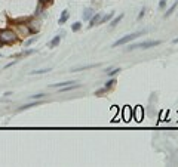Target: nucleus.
I'll return each instance as SVG.
<instances>
[{"mask_svg":"<svg viewBox=\"0 0 178 167\" xmlns=\"http://www.w3.org/2000/svg\"><path fill=\"white\" fill-rule=\"evenodd\" d=\"M59 42H61V36H55L52 40L49 42V47H57L59 44Z\"/></svg>","mask_w":178,"mask_h":167,"instance_id":"nucleus-7","label":"nucleus"},{"mask_svg":"<svg viewBox=\"0 0 178 167\" xmlns=\"http://www.w3.org/2000/svg\"><path fill=\"white\" fill-rule=\"evenodd\" d=\"M113 15H114V12H110V14H107V15H104V16H101V19H99V24L108 22V21L113 18Z\"/></svg>","mask_w":178,"mask_h":167,"instance_id":"nucleus-8","label":"nucleus"},{"mask_svg":"<svg viewBox=\"0 0 178 167\" xmlns=\"http://www.w3.org/2000/svg\"><path fill=\"white\" fill-rule=\"evenodd\" d=\"M39 105V102H33V104H28V105H24V107H21L18 111H24V110H28V108H31V107H37Z\"/></svg>","mask_w":178,"mask_h":167,"instance_id":"nucleus-14","label":"nucleus"},{"mask_svg":"<svg viewBox=\"0 0 178 167\" xmlns=\"http://www.w3.org/2000/svg\"><path fill=\"white\" fill-rule=\"evenodd\" d=\"M48 71H50V68H45V70H36V71H30V74H45V73H48Z\"/></svg>","mask_w":178,"mask_h":167,"instance_id":"nucleus-16","label":"nucleus"},{"mask_svg":"<svg viewBox=\"0 0 178 167\" xmlns=\"http://www.w3.org/2000/svg\"><path fill=\"white\" fill-rule=\"evenodd\" d=\"M120 71H122L120 68H114V70H108L107 73H108V75H111V77H113L114 74H117V73H120Z\"/></svg>","mask_w":178,"mask_h":167,"instance_id":"nucleus-17","label":"nucleus"},{"mask_svg":"<svg viewBox=\"0 0 178 167\" xmlns=\"http://www.w3.org/2000/svg\"><path fill=\"white\" fill-rule=\"evenodd\" d=\"M122 19H123V14H122V15H119V16H116V18H114V19L111 21V24H110V25H111V27H116V25H117V24H119V22H120Z\"/></svg>","mask_w":178,"mask_h":167,"instance_id":"nucleus-13","label":"nucleus"},{"mask_svg":"<svg viewBox=\"0 0 178 167\" xmlns=\"http://www.w3.org/2000/svg\"><path fill=\"white\" fill-rule=\"evenodd\" d=\"M17 38H18V36L10 30H5V31L0 33V42L2 43H6V44L14 43V42H17Z\"/></svg>","mask_w":178,"mask_h":167,"instance_id":"nucleus-3","label":"nucleus"},{"mask_svg":"<svg viewBox=\"0 0 178 167\" xmlns=\"http://www.w3.org/2000/svg\"><path fill=\"white\" fill-rule=\"evenodd\" d=\"M95 2H97V0H95Z\"/></svg>","mask_w":178,"mask_h":167,"instance_id":"nucleus-25","label":"nucleus"},{"mask_svg":"<svg viewBox=\"0 0 178 167\" xmlns=\"http://www.w3.org/2000/svg\"><path fill=\"white\" fill-rule=\"evenodd\" d=\"M144 15H146V8H143V9H141V12H139V15L137 16V19H141Z\"/></svg>","mask_w":178,"mask_h":167,"instance_id":"nucleus-19","label":"nucleus"},{"mask_svg":"<svg viewBox=\"0 0 178 167\" xmlns=\"http://www.w3.org/2000/svg\"><path fill=\"white\" fill-rule=\"evenodd\" d=\"M36 42V37H33V38H30V40H27V43H25V46H30L31 43H34Z\"/></svg>","mask_w":178,"mask_h":167,"instance_id":"nucleus-22","label":"nucleus"},{"mask_svg":"<svg viewBox=\"0 0 178 167\" xmlns=\"http://www.w3.org/2000/svg\"><path fill=\"white\" fill-rule=\"evenodd\" d=\"M99 19H101V14H97V15H92V18L89 19V28H92V27H95V25L99 22Z\"/></svg>","mask_w":178,"mask_h":167,"instance_id":"nucleus-5","label":"nucleus"},{"mask_svg":"<svg viewBox=\"0 0 178 167\" xmlns=\"http://www.w3.org/2000/svg\"><path fill=\"white\" fill-rule=\"evenodd\" d=\"M92 15H94V9L85 8V10H83V19H85V21H89V19L92 18Z\"/></svg>","mask_w":178,"mask_h":167,"instance_id":"nucleus-6","label":"nucleus"},{"mask_svg":"<svg viewBox=\"0 0 178 167\" xmlns=\"http://www.w3.org/2000/svg\"><path fill=\"white\" fill-rule=\"evenodd\" d=\"M45 96H46L45 93H37V95H33L31 99H39V98H45Z\"/></svg>","mask_w":178,"mask_h":167,"instance_id":"nucleus-20","label":"nucleus"},{"mask_svg":"<svg viewBox=\"0 0 178 167\" xmlns=\"http://www.w3.org/2000/svg\"><path fill=\"white\" fill-rule=\"evenodd\" d=\"M94 67H98V64H92V65H82V67H77V68H73V71H82V70L94 68Z\"/></svg>","mask_w":178,"mask_h":167,"instance_id":"nucleus-10","label":"nucleus"},{"mask_svg":"<svg viewBox=\"0 0 178 167\" xmlns=\"http://www.w3.org/2000/svg\"><path fill=\"white\" fill-rule=\"evenodd\" d=\"M177 5H178V2H175V3H174V5H172V6H171V8H169V9H168L166 12H165V18H168V16H169V15L172 14V12H174V10L177 9Z\"/></svg>","mask_w":178,"mask_h":167,"instance_id":"nucleus-12","label":"nucleus"},{"mask_svg":"<svg viewBox=\"0 0 178 167\" xmlns=\"http://www.w3.org/2000/svg\"><path fill=\"white\" fill-rule=\"evenodd\" d=\"M70 18V12L66 9V10H62V14H61V16H59V21H58V24L59 25H64L66 22H67V19Z\"/></svg>","mask_w":178,"mask_h":167,"instance_id":"nucleus-4","label":"nucleus"},{"mask_svg":"<svg viewBox=\"0 0 178 167\" xmlns=\"http://www.w3.org/2000/svg\"><path fill=\"white\" fill-rule=\"evenodd\" d=\"M116 79H111V80H108L107 83H106V89H107V90H110V89H113L114 86H116Z\"/></svg>","mask_w":178,"mask_h":167,"instance_id":"nucleus-11","label":"nucleus"},{"mask_svg":"<svg viewBox=\"0 0 178 167\" xmlns=\"http://www.w3.org/2000/svg\"><path fill=\"white\" fill-rule=\"evenodd\" d=\"M70 84H74V81H62V83H55V84H52L50 87H66V86H70Z\"/></svg>","mask_w":178,"mask_h":167,"instance_id":"nucleus-9","label":"nucleus"},{"mask_svg":"<svg viewBox=\"0 0 178 167\" xmlns=\"http://www.w3.org/2000/svg\"><path fill=\"white\" fill-rule=\"evenodd\" d=\"M80 28H82V24H80V22H74V24L71 25V30H73L74 33H76V31H79Z\"/></svg>","mask_w":178,"mask_h":167,"instance_id":"nucleus-15","label":"nucleus"},{"mask_svg":"<svg viewBox=\"0 0 178 167\" xmlns=\"http://www.w3.org/2000/svg\"><path fill=\"white\" fill-rule=\"evenodd\" d=\"M143 34H144V30L137 31V33H132V34H128V36H125V37L119 38V40H117L116 43H113V47H117V46H120V44L129 43V42H132V40H134V38H137V37H139V36H143Z\"/></svg>","mask_w":178,"mask_h":167,"instance_id":"nucleus-2","label":"nucleus"},{"mask_svg":"<svg viewBox=\"0 0 178 167\" xmlns=\"http://www.w3.org/2000/svg\"><path fill=\"white\" fill-rule=\"evenodd\" d=\"M174 43H175V44L178 43V38H175V40H174Z\"/></svg>","mask_w":178,"mask_h":167,"instance_id":"nucleus-24","label":"nucleus"},{"mask_svg":"<svg viewBox=\"0 0 178 167\" xmlns=\"http://www.w3.org/2000/svg\"><path fill=\"white\" fill-rule=\"evenodd\" d=\"M42 3H48V2H50V0H40Z\"/></svg>","mask_w":178,"mask_h":167,"instance_id":"nucleus-23","label":"nucleus"},{"mask_svg":"<svg viewBox=\"0 0 178 167\" xmlns=\"http://www.w3.org/2000/svg\"><path fill=\"white\" fill-rule=\"evenodd\" d=\"M157 44H160V40H147V42H141V43H134L129 47H126V50L131 52V50H135V49H148V47H155Z\"/></svg>","mask_w":178,"mask_h":167,"instance_id":"nucleus-1","label":"nucleus"},{"mask_svg":"<svg viewBox=\"0 0 178 167\" xmlns=\"http://www.w3.org/2000/svg\"><path fill=\"white\" fill-rule=\"evenodd\" d=\"M106 92H107V89L104 87V89H99V90H97V92H95V95H97V96H101V95H104Z\"/></svg>","mask_w":178,"mask_h":167,"instance_id":"nucleus-18","label":"nucleus"},{"mask_svg":"<svg viewBox=\"0 0 178 167\" xmlns=\"http://www.w3.org/2000/svg\"><path fill=\"white\" fill-rule=\"evenodd\" d=\"M165 6H166V0H160L159 2V9H165Z\"/></svg>","mask_w":178,"mask_h":167,"instance_id":"nucleus-21","label":"nucleus"}]
</instances>
